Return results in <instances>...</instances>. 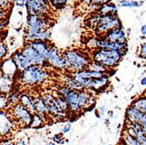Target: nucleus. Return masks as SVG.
I'll return each instance as SVG.
<instances>
[{
  "label": "nucleus",
  "instance_id": "f03ea898",
  "mask_svg": "<svg viewBox=\"0 0 146 145\" xmlns=\"http://www.w3.org/2000/svg\"><path fill=\"white\" fill-rule=\"evenodd\" d=\"M62 55L65 60L66 68L74 72L86 69L91 63L90 57L82 51L68 50Z\"/></svg>",
  "mask_w": 146,
  "mask_h": 145
},
{
  "label": "nucleus",
  "instance_id": "6e6552de",
  "mask_svg": "<svg viewBox=\"0 0 146 145\" xmlns=\"http://www.w3.org/2000/svg\"><path fill=\"white\" fill-rule=\"evenodd\" d=\"M76 80L82 84V86L86 88H92V89H99L102 87H104L108 83L110 77L109 75H104L100 78H94V79H84L81 77L74 76Z\"/></svg>",
  "mask_w": 146,
  "mask_h": 145
},
{
  "label": "nucleus",
  "instance_id": "a878e982",
  "mask_svg": "<svg viewBox=\"0 0 146 145\" xmlns=\"http://www.w3.org/2000/svg\"><path fill=\"white\" fill-rule=\"evenodd\" d=\"M124 142H126V145H142L141 142L134 136H132L130 134L126 135Z\"/></svg>",
  "mask_w": 146,
  "mask_h": 145
},
{
  "label": "nucleus",
  "instance_id": "bb28decb",
  "mask_svg": "<svg viewBox=\"0 0 146 145\" xmlns=\"http://www.w3.org/2000/svg\"><path fill=\"white\" fill-rule=\"evenodd\" d=\"M20 96H19V94L17 92H11L8 96V101L10 104H15L16 102H18V101H19Z\"/></svg>",
  "mask_w": 146,
  "mask_h": 145
},
{
  "label": "nucleus",
  "instance_id": "f3484780",
  "mask_svg": "<svg viewBox=\"0 0 146 145\" xmlns=\"http://www.w3.org/2000/svg\"><path fill=\"white\" fill-rule=\"evenodd\" d=\"M18 69L19 68L17 67L14 60H13V58L8 59L2 62V70H3V73L5 74L11 75L12 73H16Z\"/></svg>",
  "mask_w": 146,
  "mask_h": 145
},
{
  "label": "nucleus",
  "instance_id": "58836bf2",
  "mask_svg": "<svg viewBox=\"0 0 146 145\" xmlns=\"http://www.w3.org/2000/svg\"><path fill=\"white\" fill-rule=\"evenodd\" d=\"M141 85H143V86H145L146 85V77H143L142 80H141Z\"/></svg>",
  "mask_w": 146,
  "mask_h": 145
},
{
  "label": "nucleus",
  "instance_id": "c9c22d12",
  "mask_svg": "<svg viewBox=\"0 0 146 145\" xmlns=\"http://www.w3.org/2000/svg\"><path fill=\"white\" fill-rule=\"evenodd\" d=\"M54 140L56 142H59V143H63L64 142V140L61 138V136L60 135H57L54 137Z\"/></svg>",
  "mask_w": 146,
  "mask_h": 145
},
{
  "label": "nucleus",
  "instance_id": "6ab92c4d",
  "mask_svg": "<svg viewBox=\"0 0 146 145\" xmlns=\"http://www.w3.org/2000/svg\"><path fill=\"white\" fill-rule=\"evenodd\" d=\"M1 134L2 136L7 135L11 129V122L5 111H1Z\"/></svg>",
  "mask_w": 146,
  "mask_h": 145
},
{
  "label": "nucleus",
  "instance_id": "e433bc0d",
  "mask_svg": "<svg viewBox=\"0 0 146 145\" xmlns=\"http://www.w3.org/2000/svg\"><path fill=\"white\" fill-rule=\"evenodd\" d=\"M71 129V126L70 125H66L64 128H63V129H62V132L63 133H67V132H68V131Z\"/></svg>",
  "mask_w": 146,
  "mask_h": 145
},
{
  "label": "nucleus",
  "instance_id": "72a5a7b5",
  "mask_svg": "<svg viewBox=\"0 0 146 145\" xmlns=\"http://www.w3.org/2000/svg\"><path fill=\"white\" fill-rule=\"evenodd\" d=\"M26 1H27V0H14V3L16 6L23 8L25 5H26Z\"/></svg>",
  "mask_w": 146,
  "mask_h": 145
},
{
  "label": "nucleus",
  "instance_id": "c85d7f7f",
  "mask_svg": "<svg viewBox=\"0 0 146 145\" xmlns=\"http://www.w3.org/2000/svg\"><path fill=\"white\" fill-rule=\"evenodd\" d=\"M111 0H90V5L93 6H101L107 3H110Z\"/></svg>",
  "mask_w": 146,
  "mask_h": 145
},
{
  "label": "nucleus",
  "instance_id": "39448f33",
  "mask_svg": "<svg viewBox=\"0 0 146 145\" xmlns=\"http://www.w3.org/2000/svg\"><path fill=\"white\" fill-rule=\"evenodd\" d=\"M121 27V22L115 14L101 15L95 26V30L98 34L107 33L109 31Z\"/></svg>",
  "mask_w": 146,
  "mask_h": 145
},
{
  "label": "nucleus",
  "instance_id": "a19ab883",
  "mask_svg": "<svg viewBox=\"0 0 146 145\" xmlns=\"http://www.w3.org/2000/svg\"><path fill=\"white\" fill-rule=\"evenodd\" d=\"M4 145H15V144H13V143H6V144H4Z\"/></svg>",
  "mask_w": 146,
  "mask_h": 145
},
{
  "label": "nucleus",
  "instance_id": "20e7f679",
  "mask_svg": "<svg viewBox=\"0 0 146 145\" xmlns=\"http://www.w3.org/2000/svg\"><path fill=\"white\" fill-rule=\"evenodd\" d=\"M92 60L102 63L107 68H115L123 57V52L112 49H96L92 52Z\"/></svg>",
  "mask_w": 146,
  "mask_h": 145
},
{
  "label": "nucleus",
  "instance_id": "c756f323",
  "mask_svg": "<svg viewBox=\"0 0 146 145\" xmlns=\"http://www.w3.org/2000/svg\"><path fill=\"white\" fill-rule=\"evenodd\" d=\"M71 90V87H69L68 86H64V87H60V89H59V95H60V96H63V97H65L66 95H67L68 93H69V91Z\"/></svg>",
  "mask_w": 146,
  "mask_h": 145
},
{
  "label": "nucleus",
  "instance_id": "4468645a",
  "mask_svg": "<svg viewBox=\"0 0 146 145\" xmlns=\"http://www.w3.org/2000/svg\"><path fill=\"white\" fill-rule=\"evenodd\" d=\"M28 45L31 46L33 48H34L38 54H40L46 60L48 56L49 51L51 49V46L46 43L45 40H33L29 41Z\"/></svg>",
  "mask_w": 146,
  "mask_h": 145
},
{
  "label": "nucleus",
  "instance_id": "a211bd4d",
  "mask_svg": "<svg viewBox=\"0 0 146 145\" xmlns=\"http://www.w3.org/2000/svg\"><path fill=\"white\" fill-rule=\"evenodd\" d=\"M20 103L31 112H35V101L34 98L27 94H22L20 95Z\"/></svg>",
  "mask_w": 146,
  "mask_h": 145
},
{
  "label": "nucleus",
  "instance_id": "f257e3e1",
  "mask_svg": "<svg viewBox=\"0 0 146 145\" xmlns=\"http://www.w3.org/2000/svg\"><path fill=\"white\" fill-rule=\"evenodd\" d=\"M27 30L26 38L29 41L33 40H45L51 37V32L48 30V21L42 16L28 14L27 17Z\"/></svg>",
  "mask_w": 146,
  "mask_h": 145
},
{
  "label": "nucleus",
  "instance_id": "dca6fc26",
  "mask_svg": "<svg viewBox=\"0 0 146 145\" xmlns=\"http://www.w3.org/2000/svg\"><path fill=\"white\" fill-rule=\"evenodd\" d=\"M12 58H13V60H14L19 70H23L26 68L30 67V66L32 65L31 62L28 60V59L23 54L22 52H15L14 55L12 56Z\"/></svg>",
  "mask_w": 146,
  "mask_h": 145
},
{
  "label": "nucleus",
  "instance_id": "aec40b11",
  "mask_svg": "<svg viewBox=\"0 0 146 145\" xmlns=\"http://www.w3.org/2000/svg\"><path fill=\"white\" fill-rule=\"evenodd\" d=\"M117 11V7L115 5L112 3H107L99 6L97 9V12L101 15H108V14H115Z\"/></svg>",
  "mask_w": 146,
  "mask_h": 145
},
{
  "label": "nucleus",
  "instance_id": "1a4fd4ad",
  "mask_svg": "<svg viewBox=\"0 0 146 145\" xmlns=\"http://www.w3.org/2000/svg\"><path fill=\"white\" fill-rule=\"evenodd\" d=\"M21 52H23V54L28 59V60L31 62L32 65L44 66V64L47 62L46 60L40 54H38L34 48H33L28 44L21 50Z\"/></svg>",
  "mask_w": 146,
  "mask_h": 145
},
{
  "label": "nucleus",
  "instance_id": "2f4dec72",
  "mask_svg": "<svg viewBox=\"0 0 146 145\" xmlns=\"http://www.w3.org/2000/svg\"><path fill=\"white\" fill-rule=\"evenodd\" d=\"M11 4V0H0V5H1V10H5L10 7Z\"/></svg>",
  "mask_w": 146,
  "mask_h": 145
},
{
  "label": "nucleus",
  "instance_id": "cd10ccee",
  "mask_svg": "<svg viewBox=\"0 0 146 145\" xmlns=\"http://www.w3.org/2000/svg\"><path fill=\"white\" fill-rule=\"evenodd\" d=\"M42 124V120L40 118V115L38 114H35L33 115V121H32V123H31V127H38Z\"/></svg>",
  "mask_w": 146,
  "mask_h": 145
},
{
  "label": "nucleus",
  "instance_id": "5701e85b",
  "mask_svg": "<svg viewBox=\"0 0 146 145\" xmlns=\"http://www.w3.org/2000/svg\"><path fill=\"white\" fill-rule=\"evenodd\" d=\"M133 106H135L138 110L146 115V96H142L136 100L133 103Z\"/></svg>",
  "mask_w": 146,
  "mask_h": 145
},
{
  "label": "nucleus",
  "instance_id": "7ed1b4c3",
  "mask_svg": "<svg viewBox=\"0 0 146 145\" xmlns=\"http://www.w3.org/2000/svg\"><path fill=\"white\" fill-rule=\"evenodd\" d=\"M48 77V72L41 66L31 65L30 67L20 70L19 74V81L26 86H34L41 83Z\"/></svg>",
  "mask_w": 146,
  "mask_h": 145
},
{
  "label": "nucleus",
  "instance_id": "4be33fe9",
  "mask_svg": "<svg viewBox=\"0 0 146 145\" xmlns=\"http://www.w3.org/2000/svg\"><path fill=\"white\" fill-rule=\"evenodd\" d=\"M35 101V112L40 115H45L46 112H48L47 108H46V105L44 101L43 97H39L37 96L34 98Z\"/></svg>",
  "mask_w": 146,
  "mask_h": 145
},
{
  "label": "nucleus",
  "instance_id": "f704fd0d",
  "mask_svg": "<svg viewBox=\"0 0 146 145\" xmlns=\"http://www.w3.org/2000/svg\"><path fill=\"white\" fill-rule=\"evenodd\" d=\"M140 52H141V55L146 59V44H143V45L141 46Z\"/></svg>",
  "mask_w": 146,
  "mask_h": 145
},
{
  "label": "nucleus",
  "instance_id": "2eb2a0df",
  "mask_svg": "<svg viewBox=\"0 0 146 145\" xmlns=\"http://www.w3.org/2000/svg\"><path fill=\"white\" fill-rule=\"evenodd\" d=\"M105 75L104 72L102 71H96V70H93L90 68H86L84 70L82 71H78V72H74L73 73V76H76V77H81V78H84V79H94V78H100Z\"/></svg>",
  "mask_w": 146,
  "mask_h": 145
},
{
  "label": "nucleus",
  "instance_id": "9b49d317",
  "mask_svg": "<svg viewBox=\"0 0 146 145\" xmlns=\"http://www.w3.org/2000/svg\"><path fill=\"white\" fill-rule=\"evenodd\" d=\"M46 61L52 65V67H54L58 69H64L66 68V64L63 58V55H61L59 50L55 47L51 46V49L49 51L48 56L46 58Z\"/></svg>",
  "mask_w": 146,
  "mask_h": 145
},
{
  "label": "nucleus",
  "instance_id": "423d86ee",
  "mask_svg": "<svg viewBox=\"0 0 146 145\" xmlns=\"http://www.w3.org/2000/svg\"><path fill=\"white\" fill-rule=\"evenodd\" d=\"M11 115L19 123L25 126L31 125L33 117L32 112L22 104H16L15 106H13L11 109Z\"/></svg>",
  "mask_w": 146,
  "mask_h": 145
},
{
  "label": "nucleus",
  "instance_id": "ddd939ff",
  "mask_svg": "<svg viewBox=\"0 0 146 145\" xmlns=\"http://www.w3.org/2000/svg\"><path fill=\"white\" fill-rule=\"evenodd\" d=\"M103 38L112 42L126 43V34L122 27L115 28L109 31L107 33H105Z\"/></svg>",
  "mask_w": 146,
  "mask_h": 145
},
{
  "label": "nucleus",
  "instance_id": "7c9ffc66",
  "mask_svg": "<svg viewBox=\"0 0 146 145\" xmlns=\"http://www.w3.org/2000/svg\"><path fill=\"white\" fill-rule=\"evenodd\" d=\"M0 101H1V109H2L8 107V105L10 104L9 101H8V97H6L5 94L1 95V100H0Z\"/></svg>",
  "mask_w": 146,
  "mask_h": 145
},
{
  "label": "nucleus",
  "instance_id": "79ce46f5",
  "mask_svg": "<svg viewBox=\"0 0 146 145\" xmlns=\"http://www.w3.org/2000/svg\"><path fill=\"white\" fill-rule=\"evenodd\" d=\"M47 145H55L54 143H52V142H50V143H48Z\"/></svg>",
  "mask_w": 146,
  "mask_h": 145
},
{
  "label": "nucleus",
  "instance_id": "9d476101",
  "mask_svg": "<svg viewBox=\"0 0 146 145\" xmlns=\"http://www.w3.org/2000/svg\"><path fill=\"white\" fill-rule=\"evenodd\" d=\"M43 99L46 105L47 110L50 114H52L54 115H57V116L66 115V112L60 109V105L57 101V98H55L54 95H52L50 94H46L43 95Z\"/></svg>",
  "mask_w": 146,
  "mask_h": 145
},
{
  "label": "nucleus",
  "instance_id": "412c9836",
  "mask_svg": "<svg viewBox=\"0 0 146 145\" xmlns=\"http://www.w3.org/2000/svg\"><path fill=\"white\" fill-rule=\"evenodd\" d=\"M11 75L5 74L2 73L1 75V92L2 94H7L9 92H11Z\"/></svg>",
  "mask_w": 146,
  "mask_h": 145
},
{
  "label": "nucleus",
  "instance_id": "473e14b6",
  "mask_svg": "<svg viewBox=\"0 0 146 145\" xmlns=\"http://www.w3.org/2000/svg\"><path fill=\"white\" fill-rule=\"evenodd\" d=\"M7 54V47L4 43H1V46H0V56L1 59L5 58Z\"/></svg>",
  "mask_w": 146,
  "mask_h": 145
},
{
  "label": "nucleus",
  "instance_id": "393cba45",
  "mask_svg": "<svg viewBox=\"0 0 146 145\" xmlns=\"http://www.w3.org/2000/svg\"><path fill=\"white\" fill-rule=\"evenodd\" d=\"M141 4L137 1H134V0H123L120 1L119 5L121 7H126V8H136L138 7Z\"/></svg>",
  "mask_w": 146,
  "mask_h": 145
},
{
  "label": "nucleus",
  "instance_id": "ea45409f",
  "mask_svg": "<svg viewBox=\"0 0 146 145\" xmlns=\"http://www.w3.org/2000/svg\"><path fill=\"white\" fill-rule=\"evenodd\" d=\"M17 145H26V143L25 142L24 140H20V141L17 143Z\"/></svg>",
  "mask_w": 146,
  "mask_h": 145
},
{
  "label": "nucleus",
  "instance_id": "b1692460",
  "mask_svg": "<svg viewBox=\"0 0 146 145\" xmlns=\"http://www.w3.org/2000/svg\"><path fill=\"white\" fill-rule=\"evenodd\" d=\"M68 0H48L50 5L54 10H60L63 9L66 5L68 4Z\"/></svg>",
  "mask_w": 146,
  "mask_h": 145
},
{
  "label": "nucleus",
  "instance_id": "f8f14e48",
  "mask_svg": "<svg viewBox=\"0 0 146 145\" xmlns=\"http://www.w3.org/2000/svg\"><path fill=\"white\" fill-rule=\"evenodd\" d=\"M65 99L68 104V108L73 112H78L82 110L80 107V90L79 89H72L69 93L65 96Z\"/></svg>",
  "mask_w": 146,
  "mask_h": 145
},
{
  "label": "nucleus",
  "instance_id": "4c0bfd02",
  "mask_svg": "<svg viewBox=\"0 0 146 145\" xmlns=\"http://www.w3.org/2000/svg\"><path fill=\"white\" fill-rule=\"evenodd\" d=\"M141 33L143 36H146V24L143 25L142 27H141Z\"/></svg>",
  "mask_w": 146,
  "mask_h": 145
},
{
  "label": "nucleus",
  "instance_id": "0eeeda50",
  "mask_svg": "<svg viewBox=\"0 0 146 145\" xmlns=\"http://www.w3.org/2000/svg\"><path fill=\"white\" fill-rule=\"evenodd\" d=\"M90 43V46L96 49H112V50H118V51H124L127 48L126 43H119V42H112L107 40L106 38H96L93 39Z\"/></svg>",
  "mask_w": 146,
  "mask_h": 145
}]
</instances>
